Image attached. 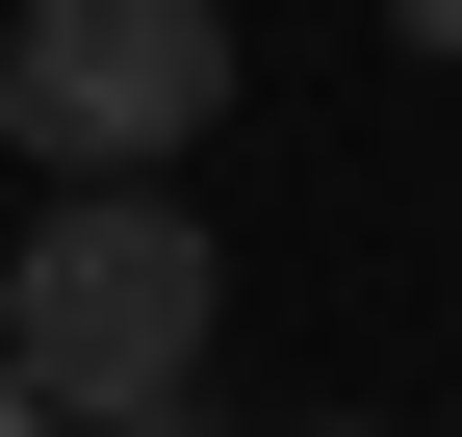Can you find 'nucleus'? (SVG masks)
Wrapping results in <instances>:
<instances>
[{"label": "nucleus", "mask_w": 462, "mask_h": 437, "mask_svg": "<svg viewBox=\"0 0 462 437\" xmlns=\"http://www.w3.org/2000/svg\"><path fill=\"white\" fill-rule=\"evenodd\" d=\"M206 309H231V257L180 232V206H154V181H78L26 232V284H0V360H26L51 437H103V412H180L206 386Z\"/></svg>", "instance_id": "nucleus-1"}, {"label": "nucleus", "mask_w": 462, "mask_h": 437, "mask_svg": "<svg viewBox=\"0 0 462 437\" xmlns=\"http://www.w3.org/2000/svg\"><path fill=\"white\" fill-rule=\"evenodd\" d=\"M231 103V0H0V129L51 181H154Z\"/></svg>", "instance_id": "nucleus-2"}, {"label": "nucleus", "mask_w": 462, "mask_h": 437, "mask_svg": "<svg viewBox=\"0 0 462 437\" xmlns=\"http://www.w3.org/2000/svg\"><path fill=\"white\" fill-rule=\"evenodd\" d=\"M0 437H51V412H26V360H0Z\"/></svg>", "instance_id": "nucleus-3"}, {"label": "nucleus", "mask_w": 462, "mask_h": 437, "mask_svg": "<svg viewBox=\"0 0 462 437\" xmlns=\"http://www.w3.org/2000/svg\"><path fill=\"white\" fill-rule=\"evenodd\" d=\"M103 437H180V412H103Z\"/></svg>", "instance_id": "nucleus-4"}, {"label": "nucleus", "mask_w": 462, "mask_h": 437, "mask_svg": "<svg viewBox=\"0 0 462 437\" xmlns=\"http://www.w3.org/2000/svg\"><path fill=\"white\" fill-rule=\"evenodd\" d=\"M411 26H437V51H462V0H411Z\"/></svg>", "instance_id": "nucleus-5"}, {"label": "nucleus", "mask_w": 462, "mask_h": 437, "mask_svg": "<svg viewBox=\"0 0 462 437\" xmlns=\"http://www.w3.org/2000/svg\"><path fill=\"white\" fill-rule=\"evenodd\" d=\"M334 437H360V412H334Z\"/></svg>", "instance_id": "nucleus-6"}]
</instances>
